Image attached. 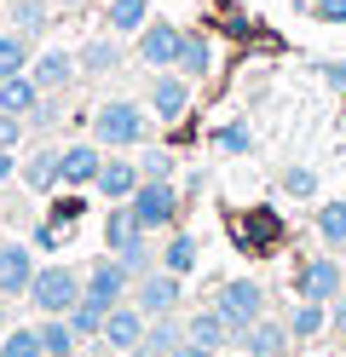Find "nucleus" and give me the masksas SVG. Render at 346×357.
Returning a JSON list of instances; mask_svg holds the SVG:
<instances>
[{
  "label": "nucleus",
  "instance_id": "f257e3e1",
  "mask_svg": "<svg viewBox=\"0 0 346 357\" xmlns=\"http://www.w3.org/2000/svg\"><path fill=\"white\" fill-rule=\"evenodd\" d=\"M145 139H150V116H145L133 98H110V104L92 109V144L133 150V144H145Z\"/></svg>",
  "mask_w": 346,
  "mask_h": 357
},
{
  "label": "nucleus",
  "instance_id": "f03ea898",
  "mask_svg": "<svg viewBox=\"0 0 346 357\" xmlns=\"http://www.w3.org/2000/svg\"><path fill=\"white\" fill-rule=\"evenodd\" d=\"M104 242H110V254L127 265L133 277H145L150 271V248H145V225L133 219V208L127 202H115L110 213H104Z\"/></svg>",
  "mask_w": 346,
  "mask_h": 357
},
{
  "label": "nucleus",
  "instance_id": "7ed1b4c3",
  "mask_svg": "<svg viewBox=\"0 0 346 357\" xmlns=\"http://www.w3.org/2000/svg\"><path fill=\"white\" fill-rule=\"evenodd\" d=\"M81 288H87V282H81L75 271H69V265H41L23 300H29V305L41 311V317H64V311L81 300Z\"/></svg>",
  "mask_w": 346,
  "mask_h": 357
},
{
  "label": "nucleus",
  "instance_id": "20e7f679",
  "mask_svg": "<svg viewBox=\"0 0 346 357\" xmlns=\"http://www.w3.org/2000/svg\"><path fill=\"white\" fill-rule=\"evenodd\" d=\"M214 311L243 334L248 323H260V317H266V288L254 282V277H231V282L214 288Z\"/></svg>",
  "mask_w": 346,
  "mask_h": 357
},
{
  "label": "nucleus",
  "instance_id": "39448f33",
  "mask_svg": "<svg viewBox=\"0 0 346 357\" xmlns=\"http://www.w3.org/2000/svg\"><path fill=\"white\" fill-rule=\"evenodd\" d=\"M127 208H133V219L145 231H168L173 219H179V190H173V178H145L133 196H127Z\"/></svg>",
  "mask_w": 346,
  "mask_h": 357
},
{
  "label": "nucleus",
  "instance_id": "423d86ee",
  "mask_svg": "<svg viewBox=\"0 0 346 357\" xmlns=\"http://www.w3.org/2000/svg\"><path fill=\"white\" fill-rule=\"evenodd\" d=\"M179 300H185V277H173V271H145L133 282V305L145 317H173Z\"/></svg>",
  "mask_w": 346,
  "mask_h": 357
},
{
  "label": "nucleus",
  "instance_id": "0eeeda50",
  "mask_svg": "<svg viewBox=\"0 0 346 357\" xmlns=\"http://www.w3.org/2000/svg\"><path fill=\"white\" fill-rule=\"evenodd\" d=\"M294 288H300V300H317V305H335L340 300V259H329V254H317V259H306L300 265V277H294Z\"/></svg>",
  "mask_w": 346,
  "mask_h": 357
},
{
  "label": "nucleus",
  "instance_id": "6e6552de",
  "mask_svg": "<svg viewBox=\"0 0 346 357\" xmlns=\"http://www.w3.org/2000/svg\"><path fill=\"white\" fill-rule=\"evenodd\" d=\"M127 288H133V271L110 254V259H99V265L87 271V288H81V294H87V300H99L104 311H115V305L127 300Z\"/></svg>",
  "mask_w": 346,
  "mask_h": 357
},
{
  "label": "nucleus",
  "instance_id": "1a4fd4ad",
  "mask_svg": "<svg viewBox=\"0 0 346 357\" xmlns=\"http://www.w3.org/2000/svg\"><path fill=\"white\" fill-rule=\"evenodd\" d=\"M179 24H168V17H150L145 29H138V58L150 63V70H173V58H179Z\"/></svg>",
  "mask_w": 346,
  "mask_h": 357
},
{
  "label": "nucleus",
  "instance_id": "9d476101",
  "mask_svg": "<svg viewBox=\"0 0 346 357\" xmlns=\"http://www.w3.org/2000/svg\"><path fill=\"white\" fill-rule=\"evenodd\" d=\"M29 75H35V86L41 93H69L75 86V75H81V63H75V52H64V47H46L35 63H29Z\"/></svg>",
  "mask_w": 346,
  "mask_h": 357
},
{
  "label": "nucleus",
  "instance_id": "9b49d317",
  "mask_svg": "<svg viewBox=\"0 0 346 357\" xmlns=\"http://www.w3.org/2000/svg\"><path fill=\"white\" fill-rule=\"evenodd\" d=\"M99 167H104V144H69V150H58V185H69V190H87L92 178H99Z\"/></svg>",
  "mask_w": 346,
  "mask_h": 357
},
{
  "label": "nucleus",
  "instance_id": "f8f14e48",
  "mask_svg": "<svg viewBox=\"0 0 346 357\" xmlns=\"http://www.w3.org/2000/svg\"><path fill=\"white\" fill-rule=\"evenodd\" d=\"M145 328H150V317H145L138 305H127V300H122V305H115L110 317H104V334H99V340H104L110 351H138Z\"/></svg>",
  "mask_w": 346,
  "mask_h": 357
},
{
  "label": "nucleus",
  "instance_id": "ddd939ff",
  "mask_svg": "<svg viewBox=\"0 0 346 357\" xmlns=\"http://www.w3.org/2000/svg\"><path fill=\"white\" fill-rule=\"evenodd\" d=\"M29 282H35V259H29V248L0 236V300L29 294Z\"/></svg>",
  "mask_w": 346,
  "mask_h": 357
},
{
  "label": "nucleus",
  "instance_id": "4468645a",
  "mask_svg": "<svg viewBox=\"0 0 346 357\" xmlns=\"http://www.w3.org/2000/svg\"><path fill=\"white\" fill-rule=\"evenodd\" d=\"M138 185H145V173L133 167V155H104L99 178H92V190H99V196H110V202H127Z\"/></svg>",
  "mask_w": 346,
  "mask_h": 357
},
{
  "label": "nucleus",
  "instance_id": "2eb2a0df",
  "mask_svg": "<svg viewBox=\"0 0 346 357\" xmlns=\"http://www.w3.org/2000/svg\"><path fill=\"white\" fill-rule=\"evenodd\" d=\"M150 109H156V121H179L185 109H191V81H185L179 70L156 75L150 81Z\"/></svg>",
  "mask_w": 346,
  "mask_h": 357
},
{
  "label": "nucleus",
  "instance_id": "dca6fc26",
  "mask_svg": "<svg viewBox=\"0 0 346 357\" xmlns=\"http://www.w3.org/2000/svg\"><path fill=\"white\" fill-rule=\"evenodd\" d=\"M237 340H243V351H248V357H289V340H294V334H289V323L260 317V323H248Z\"/></svg>",
  "mask_w": 346,
  "mask_h": 357
},
{
  "label": "nucleus",
  "instance_id": "f3484780",
  "mask_svg": "<svg viewBox=\"0 0 346 357\" xmlns=\"http://www.w3.org/2000/svg\"><path fill=\"white\" fill-rule=\"evenodd\" d=\"M173 70H179L185 81H202L208 70H214V40H208L202 29H185V35H179V58H173Z\"/></svg>",
  "mask_w": 346,
  "mask_h": 357
},
{
  "label": "nucleus",
  "instance_id": "a211bd4d",
  "mask_svg": "<svg viewBox=\"0 0 346 357\" xmlns=\"http://www.w3.org/2000/svg\"><path fill=\"white\" fill-rule=\"evenodd\" d=\"M75 63H81V75H87V81L115 75V70H122V35H99V40H87V47L75 52Z\"/></svg>",
  "mask_w": 346,
  "mask_h": 357
},
{
  "label": "nucleus",
  "instance_id": "6ab92c4d",
  "mask_svg": "<svg viewBox=\"0 0 346 357\" xmlns=\"http://www.w3.org/2000/svg\"><path fill=\"white\" fill-rule=\"evenodd\" d=\"M41 98H46V93L35 86V75H29V70H23V75H6V81H0V116H23V121H29Z\"/></svg>",
  "mask_w": 346,
  "mask_h": 357
},
{
  "label": "nucleus",
  "instance_id": "aec40b11",
  "mask_svg": "<svg viewBox=\"0 0 346 357\" xmlns=\"http://www.w3.org/2000/svg\"><path fill=\"white\" fill-rule=\"evenodd\" d=\"M185 340H196V346H208V351H225L231 340H237V328H231L219 311L208 305V311H196V317L185 323Z\"/></svg>",
  "mask_w": 346,
  "mask_h": 357
},
{
  "label": "nucleus",
  "instance_id": "412c9836",
  "mask_svg": "<svg viewBox=\"0 0 346 357\" xmlns=\"http://www.w3.org/2000/svg\"><path fill=\"white\" fill-rule=\"evenodd\" d=\"M150 24V0H110L104 6V29L110 35H138Z\"/></svg>",
  "mask_w": 346,
  "mask_h": 357
},
{
  "label": "nucleus",
  "instance_id": "4be33fe9",
  "mask_svg": "<svg viewBox=\"0 0 346 357\" xmlns=\"http://www.w3.org/2000/svg\"><path fill=\"white\" fill-rule=\"evenodd\" d=\"M29 63H35L29 35H23V29H0V81H6V75H23Z\"/></svg>",
  "mask_w": 346,
  "mask_h": 357
},
{
  "label": "nucleus",
  "instance_id": "5701e85b",
  "mask_svg": "<svg viewBox=\"0 0 346 357\" xmlns=\"http://www.w3.org/2000/svg\"><path fill=\"white\" fill-rule=\"evenodd\" d=\"M104 317H110V311H104L99 300H87V294L64 311V323L75 328V340H99V334H104Z\"/></svg>",
  "mask_w": 346,
  "mask_h": 357
},
{
  "label": "nucleus",
  "instance_id": "b1692460",
  "mask_svg": "<svg viewBox=\"0 0 346 357\" xmlns=\"http://www.w3.org/2000/svg\"><path fill=\"white\" fill-rule=\"evenodd\" d=\"M161 271H173V277H191L196 271V236L191 231H173L168 236V248H161Z\"/></svg>",
  "mask_w": 346,
  "mask_h": 357
},
{
  "label": "nucleus",
  "instance_id": "393cba45",
  "mask_svg": "<svg viewBox=\"0 0 346 357\" xmlns=\"http://www.w3.org/2000/svg\"><path fill=\"white\" fill-rule=\"evenodd\" d=\"M173 351H179V328L168 317H150V328H145V340H138L133 357H173Z\"/></svg>",
  "mask_w": 346,
  "mask_h": 357
},
{
  "label": "nucleus",
  "instance_id": "a878e982",
  "mask_svg": "<svg viewBox=\"0 0 346 357\" xmlns=\"http://www.w3.org/2000/svg\"><path fill=\"white\" fill-rule=\"evenodd\" d=\"M23 185L29 190H58V150H35L29 162H23Z\"/></svg>",
  "mask_w": 346,
  "mask_h": 357
},
{
  "label": "nucleus",
  "instance_id": "bb28decb",
  "mask_svg": "<svg viewBox=\"0 0 346 357\" xmlns=\"http://www.w3.org/2000/svg\"><path fill=\"white\" fill-rule=\"evenodd\" d=\"M312 219H317V242L323 248H346V202H323Z\"/></svg>",
  "mask_w": 346,
  "mask_h": 357
},
{
  "label": "nucleus",
  "instance_id": "cd10ccee",
  "mask_svg": "<svg viewBox=\"0 0 346 357\" xmlns=\"http://www.w3.org/2000/svg\"><path fill=\"white\" fill-rule=\"evenodd\" d=\"M323 328H329V311H323L317 300H300L294 317H289V334H294V340H317Z\"/></svg>",
  "mask_w": 346,
  "mask_h": 357
},
{
  "label": "nucleus",
  "instance_id": "c85d7f7f",
  "mask_svg": "<svg viewBox=\"0 0 346 357\" xmlns=\"http://www.w3.org/2000/svg\"><path fill=\"white\" fill-rule=\"evenodd\" d=\"M35 334H41V351L46 357H69V351H75V328H69L64 317H41Z\"/></svg>",
  "mask_w": 346,
  "mask_h": 357
},
{
  "label": "nucleus",
  "instance_id": "c756f323",
  "mask_svg": "<svg viewBox=\"0 0 346 357\" xmlns=\"http://www.w3.org/2000/svg\"><path fill=\"white\" fill-rule=\"evenodd\" d=\"M0 357H46V351H41V334H35V328L0 334Z\"/></svg>",
  "mask_w": 346,
  "mask_h": 357
},
{
  "label": "nucleus",
  "instance_id": "7c9ffc66",
  "mask_svg": "<svg viewBox=\"0 0 346 357\" xmlns=\"http://www.w3.org/2000/svg\"><path fill=\"white\" fill-rule=\"evenodd\" d=\"M214 144H219L225 155H248V150H254V132H248L243 121H225V127H214Z\"/></svg>",
  "mask_w": 346,
  "mask_h": 357
},
{
  "label": "nucleus",
  "instance_id": "2f4dec72",
  "mask_svg": "<svg viewBox=\"0 0 346 357\" xmlns=\"http://www.w3.org/2000/svg\"><path fill=\"white\" fill-rule=\"evenodd\" d=\"M12 24H17L23 35L46 29V0H12Z\"/></svg>",
  "mask_w": 346,
  "mask_h": 357
},
{
  "label": "nucleus",
  "instance_id": "473e14b6",
  "mask_svg": "<svg viewBox=\"0 0 346 357\" xmlns=\"http://www.w3.org/2000/svg\"><path fill=\"white\" fill-rule=\"evenodd\" d=\"M283 190L289 196H317V173L312 167H283Z\"/></svg>",
  "mask_w": 346,
  "mask_h": 357
},
{
  "label": "nucleus",
  "instance_id": "72a5a7b5",
  "mask_svg": "<svg viewBox=\"0 0 346 357\" xmlns=\"http://www.w3.org/2000/svg\"><path fill=\"white\" fill-rule=\"evenodd\" d=\"M306 12L317 24H346V0H306Z\"/></svg>",
  "mask_w": 346,
  "mask_h": 357
},
{
  "label": "nucleus",
  "instance_id": "f704fd0d",
  "mask_svg": "<svg viewBox=\"0 0 346 357\" xmlns=\"http://www.w3.org/2000/svg\"><path fill=\"white\" fill-rule=\"evenodd\" d=\"M138 173H145V178H173V155L168 150H150L145 162H138Z\"/></svg>",
  "mask_w": 346,
  "mask_h": 357
},
{
  "label": "nucleus",
  "instance_id": "c9c22d12",
  "mask_svg": "<svg viewBox=\"0 0 346 357\" xmlns=\"http://www.w3.org/2000/svg\"><path fill=\"white\" fill-rule=\"evenodd\" d=\"M23 116H0V150H17V139H23Z\"/></svg>",
  "mask_w": 346,
  "mask_h": 357
},
{
  "label": "nucleus",
  "instance_id": "e433bc0d",
  "mask_svg": "<svg viewBox=\"0 0 346 357\" xmlns=\"http://www.w3.org/2000/svg\"><path fill=\"white\" fill-rule=\"evenodd\" d=\"M317 75L329 81L335 93H346V58H323V63H317Z\"/></svg>",
  "mask_w": 346,
  "mask_h": 357
},
{
  "label": "nucleus",
  "instance_id": "4c0bfd02",
  "mask_svg": "<svg viewBox=\"0 0 346 357\" xmlns=\"http://www.w3.org/2000/svg\"><path fill=\"white\" fill-rule=\"evenodd\" d=\"M64 236H69V219H58V213H52V219L41 225V248H58Z\"/></svg>",
  "mask_w": 346,
  "mask_h": 357
},
{
  "label": "nucleus",
  "instance_id": "58836bf2",
  "mask_svg": "<svg viewBox=\"0 0 346 357\" xmlns=\"http://www.w3.org/2000/svg\"><path fill=\"white\" fill-rule=\"evenodd\" d=\"M12 173H23V162H17V155H12V150H0V185H6V178H12Z\"/></svg>",
  "mask_w": 346,
  "mask_h": 357
},
{
  "label": "nucleus",
  "instance_id": "ea45409f",
  "mask_svg": "<svg viewBox=\"0 0 346 357\" xmlns=\"http://www.w3.org/2000/svg\"><path fill=\"white\" fill-rule=\"evenodd\" d=\"M173 357H219V351H208V346H196V340H179Z\"/></svg>",
  "mask_w": 346,
  "mask_h": 357
},
{
  "label": "nucleus",
  "instance_id": "a19ab883",
  "mask_svg": "<svg viewBox=\"0 0 346 357\" xmlns=\"http://www.w3.org/2000/svg\"><path fill=\"white\" fill-rule=\"evenodd\" d=\"M335 334L346 340V288H340V300H335Z\"/></svg>",
  "mask_w": 346,
  "mask_h": 357
},
{
  "label": "nucleus",
  "instance_id": "79ce46f5",
  "mask_svg": "<svg viewBox=\"0 0 346 357\" xmlns=\"http://www.w3.org/2000/svg\"><path fill=\"white\" fill-rule=\"evenodd\" d=\"M0 334H6V305H0Z\"/></svg>",
  "mask_w": 346,
  "mask_h": 357
},
{
  "label": "nucleus",
  "instance_id": "37998d69",
  "mask_svg": "<svg viewBox=\"0 0 346 357\" xmlns=\"http://www.w3.org/2000/svg\"><path fill=\"white\" fill-rule=\"evenodd\" d=\"M69 357H75V351H69Z\"/></svg>",
  "mask_w": 346,
  "mask_h": 357
}]
</instances>
